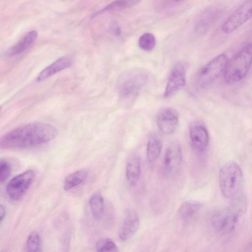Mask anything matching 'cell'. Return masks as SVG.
I'll list each match as a JSON object with an SVG mask.
<instances>
[{
    "instance_id": "obj_1",
    "label": "cell",
    "mask_w": 252,
    "mask_h": 252,
    "mask_svg": "<svg viewBox=\"0 0 252 252\" xmlns=\"http://www.w3.org/2000/svg\"><path fill=\"white\" fill-rule=\"evenodd\" d=\"M58 134L56 128L43 122H34L20 126L2 136L0 147L4 149H26L47 143Z\"/></svg>"
},
{
    "instance_id": "obj_2",
    "label": "cell",
    "mask_w": 252,
    "mask_h": 252,
    "mask_svg": "<svg viewBox=\"0 0 252 252\" xmlns=\"http://www.w3.org/2000/svg\"><path fill=\"white\" fill-rule=\"evenodd\" d=\"M252 64V43H248L228 61L223 71L228 84L242 80L247 74Z\"/></svg>"
},
{
    "instance_id": "obj_3",
    "label": "cell",
    "mask_w": 252,
    "mask_h": 252,
    "mask_svg": "<svg viewBox=\"0 0 252 252\" xmlns=\"http://www.w3.org/2000/svg\"><path fill=\"white\" fill-rule=\"evenodd\" d=\"M243 180L239 165L234 161L225 163L219 173L220 188L223 196L228 199H235L242 189Z\"/></svg>"
},
{
    "instance_id": "obj_4",
    "label": "cell",
    "mask_w": 252,
    "mask_h": 252,
    "mask_svg": "<svg viewBox=\"0 0 252 252\" xmlns=\"http://www.w3.org/2000/svg\"><path fill=\"white\" fill-rule=\"evenodd\" d=\"M148 75L141 69H132L120 77L118 83L119 96L122 100L132 99L147 83Z\"/></svg>"
},
{
    "instance_id": "obj_5",
    "label": "cell",
    "mask_w": 252,
    "mask_h": 252,
    "mask_svg": "<svg viewBox=\"0 0 252 252\" xmlns=\"http://www.w3.org/2000/svg\"><path fill=\"white\" fill-rule=\"evenodd\" d=\"M242 209L236 205L221 210L212 218L211 223L214 229L221 234L233 232L238 224Z\"/></svg>"
},
{
    "instance_id": "obj_6",
    "label": "cell",
    "mask_w": 252,
    "mask_h": 252,
    "mask_svg": "<svg viewBox=\"0 0 252 252\" xmlns=\"http://www.w3.org/2000/svg\"><path fill=\"white\" fill-rule=\"evenodd\" d=\"M228 61L227 56L224 54H221L203 66L197 77L198 86L204 88L215 81L223 72Z\"/></svg>"
},
{
    "instance_id": "obj_7",
    "label": "cell",
    "mask_w": 252,
    "mask_h": 252,
    "mask_svg": "<svg viewBox=\"0 0 252 252\" xmlns=\"http://www.w3.org/2000/svg\"><path fill=\"white\" fill-rule=\"evenodd\" d=\"M252 18V0H246L227 17L221 30L225 33H230Z\"/></svg>"
},
{
    "instance_id": "obj_8",
    "label": "cell",
    "mask_w": 252,
    "mask_h": 252,
    "mask_svg": "<svg viewBox=\"0 0 252 252\" xmlns=\"http://www.w3.org/2000/svg\"><path fill=\"white\" fill-rule=\"evenodd\" d=\"M35 178V172L28 170L12 178L6 187L7 196L11 200L20 199L26 192Z\"/></svg>"
},
{
    "instance_id": "obj_9",
    "label": "cell",
    "mask_w": 252,
    "mask_h": 252,
    "mask_svg": "<svg viewBox=\"0 0 252 252\" xmlns=\"http://www.w3.org/2000/svg\"><path fill=\"white\" fill-rule=\"evenodd\" d=\"M179 123L177 112L170 107L161 109L156 116V124L159 130L163 134L170 135L176 130Z\"/></svg>"
},
{
    "instance_id": "obj_10",
    "label": "cell",
    "mask_w": 252,
    "mask_h": 252,
    "mask_svg": "<svg viewBox=\"0 0 252 252\" xmlns=\"http://www.w3.org/2000/svg\"><path fill=\"white\" fill-rule=\"evenodd\" d=\"M186 84V69L182 63H177L169 76L165 87L164 96L170 97L182 89Z\"/></svg>"
},
{
    "instance_id": "obj_11",
    "label": "cell",
    "mask_w": 252,
    "mask_h": 252,
    "mask_svg": "<svg viewBox=\"0 0 252 252\" xmlns=\"http://www.w3.org/2000/svg\"><path fill=\"white\" fill-rule=\"evenodd\" d=\"M182 161L180 145L177 142L170 144L167 148L163 159V168L168 176L174 175L178 171Z\"/></svg>"
},
{
    "instance_id": "obj_12",
    "label": "cell",
    "mask_w": 252,
    "mask_h": 252,
    "mask_svg": "<svg viewBox=\"0 0 252 252\" xmlns=\"http://www.w3.org/2000/svg\"><path fill=\"white\" fill-rule=\"evenodd\" d=\"M140 226V220L137 213L133 209L127 210L119 231V237L122 241L132 238Z\"/></svg>"
},
{
    "instance_id": "obj_13",
    "label": "cell",
    "mask_w": 252,
    "mask_h": 252,
    "mask_svg": "<svg viewBox=\"0 0 252 252\" xmlns=\"http://www.w3.org/2000/svg\"><path fill=\"white\" fill-rule=\"evenodd\" d=\"M189 136L195 150L202 152L206 150L209 143V134L204 126L198 124L192 125L189 129Z\"/></svg>"
},
{
    "instance_id": "obj_14",
    "label": "cell",
    "mask_w": 252,
    "mask_h": 252,
    "mask_svg": "<svg viewBox=\"0 0 252 252\" xmlns=\"http://www.w3.org/2000/svg\"><path fill=\"white\" fill-rule=\"evenodd\" d=\"M73 63V60L70 57H61L43 69L37 76L36 80L38 82L45 80L57 72L69 67Z\"/></svg>"
},
{
    "instance_id": "obj_15",
    "label": "cell",
    "mask_w": 252,
    "mask_h": 252,
    "mask_svg": "<svg viewBox=\"0 0 252 252\" xmlns=\"http://www.w3.org/2000/svg\"><path fill=\"white\" fill-rule=\"evenodd\" d=\"M38 33L36 30L27 32L18 42L11 46L6 52V55L11 57L20 54L30 47L36 40Z\"/></svg>"
},
{
    "instance_id": "obj_16",
    "label": "cell",
    "mask_w": 252,
    "mask_h": 252,
    "mask_svg": "<svg viewBox=\"0 0 252 252\" xmlns=\"http://www.w3.org/2000/svg\"><path fill=\"white\" fill-rule=\"evenodd\" d=\"M141 172L140 159L139 157L133 156L127 160L126 168V175L127 181L132 186L137 183Z\"/></svg>"
},
{
    "instance_id": "obj_17",
    "label": "cell",
    "mask_w": 252,
    "mask_h": 252,
    "mask_svg": "<svg viewBox=\"0 0 252 252\" xmlns=\"http://www.w3.org/2000/svg\"><path fill=\"white\" fill-rule=\"evenodd\" d=\"M142 0H115L101 10L96 12L92 15V17H95L107 11L121 10L131 7L136 5Z\"/></svg>"
},
{
    "instance_id": "obj_18",
    "label": "cell",
    "mask_w": 252,
    "mask_h": 252,
    "mask_svg": "<svg viewBox=\"0 0 252 252\" xmlns=\"http://www.w3.org/2000/svg\"><path fill=\"white\" fill-rule=\"evenodd\" d=\"M162 149V142L157 135L150 137L147 147V157L150 162H154L158 158Z\"/></svg>"
},
{
    "instance_id": "obj_19",
    "label": "cell",
    "mask_w": 252,
    "mask_h": 252,
    "mask_svg": "<svg viewBox=\"0 0 252 252\" xmlns=\"http://www.w3.org/2000/svg\"><path fill=\"white\" fill-rule=\"evenodd\" d=\"M88 171L85 169L77 170L67 175L63 182V189L68 191L84 181L88 176Z\"/></svg>"
},
{
    "instance_id": "obj_20",
    "label": "cell",
    "mask_w": 252,
    "mask_h": 252,
    "mask_svg": "<svg viewBox=\"0 0 252 252\" xmlns=\"http://www.w3.org/2000/svg\"><path fill=\"white\" fill-rule=\"evenodd\" d=\"M89 205L94 218L99 220L103 215L104 208V199L99 193H94L89 199Z\"/></svg>"
},
{
    "instance_id": "obj_21",
    "label": "cell",
    "mask_w": 252,
    "mask_h": 252,
    "mask_svg": "<svg viewBox=\"0 0 252 252\" xmlns=\"http://www.w3.org/2000/svg\"><path fill=\"white\" fill-rule=\"evenodd\" d=\"M220 15V11L217 9L207 11L197 24V32H204L207 31L217 20Z\"/></svg>"
},
{
    "instance_id": "obj_22",
    "label": "cell",
    "mask_w": 252,
    "mask_h": 252,
    "mask_svg": "<svg viewBox=\"0 0 252 252\" xmlns=\"http://www.w3.org/2000/svg\"><path fill=\"white\" fill-rule=\"evenodd\" d=\"M202 205L201 203L197 201H186L179 208L178 213L183 219H188L195 214Z\"/></svg>"
},
{
    "instance_id": "obj_23",
    "label": "cell",
    "mask_w": 252,
    "mask_h": 252,
    "mask_svg": "<svg viewBox=\"0 0 252 252\" xmlns=\"http://www.w3.org/2000/svg\"><path fill=\"white\" fill-rule=\"evenodd\" d=\"M26 252H38L42 251V243L40 236L36 232H32L28 236L25 246Z\"/></svg>"
},
{
    "instance_id": "obj_24",
    "label": "cell",
    "mask_w": 252,
    "mask_h": 252,
    "mask_svg": "<svg viewBox=\"0 0 252 252\" xmlns=\"http://www.w3.org/2000/svg\"><path fill=\"white\" fill-rule=\"evenodd\" d=\"M156 44L154 35L151 33H145L139 38L138 45L143 50L150 51L152 50Z\"/></svg>"
},
{
    "instance_id": "obj_25",
    "label": "cell",
    "mask_w": 252,
    "mask_h": 252,
    "mask_svg": "<svg viewBox=\"0 0 252 252\" xmlns=\"http://www.w3.org/2000/svg\"><path fill=\"white\" fill-rule=\"evenodd\" d=\"M97 252H117L118 248L115 243L109 238H103L98 240L95 244Z\"/></svg>"
},
{
    "instance_id": "obj_26",
    "label": "cell",
    "mask_w": 252,
    "mask_h": 252,
    "mask_svg": "<svg viewBox=\"0 0 252 252\" xmlns=\"http://www.w3.org/2000/svg\"><path fill=\"white\" fill-rule=\"evenodd\" d=\"M11 173L10 164L5 160L1 159L0 161V181L4 182L9 177Z\"/></svg>"
},
{
    "instance_id": "obj_27",
    "label": "cell",
    "mask_w": 252,
    "mask_h": 252,
    "mask_svg": "<svg viewBox=\"0 0 252 252\" xmlns=\"http://www.w3.org/2000/svg\"><path fill=\"white\" fill-rule=\"evenodd\" d=\"M111 32L116 35H120L121 33V29L116 22H113L110 26Z\"/></svg>"
},
{
    "instance_id": "obj_28",
    "label": "cell",
    "mask_w": 252,
    "mask_h": 252,
    "mask_svg": "<svg viewBox=\"0 0 252 252\" xmlns=\"http://www.w3.org/2000/svg\"><path fill=\"white\" fill-rule=\"evenodd\" d=\"M6 215V211L4 206L0 205V221L1 222Z\"/></svg>"
},
{
    "instance_id": "obj_29",
    "label": "cell",
    "mask_w": 252,
    "mask_h": 252,
    "mask_svg": "<svg viewBox=\"0 0 252 252\" xmlns=\"http://www.w3.org/2000/svg\"><path fill=\"white\" fill-rule=\"evenodd\" d=\"M173 0L174 1H176V2H178V1H181L182 0Z\"/></svg>"
}]
</instances>
